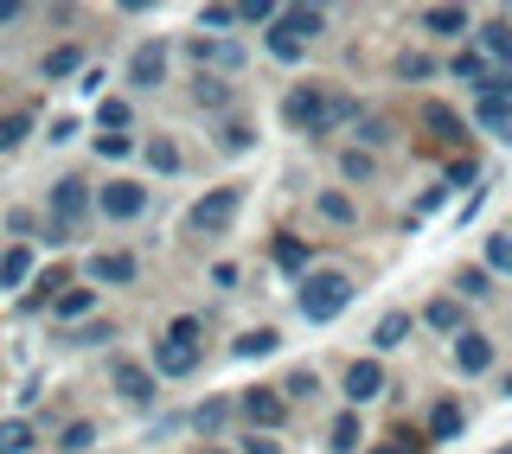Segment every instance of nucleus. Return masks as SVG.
Returning a JSON list of instances; mask_svg holds the SVG:
<instances>
[{
  "label": "nucleus",
  "mask_w": 512,
  "mask_h": 454,
  "mask_svg": "<svg viewBox=\"0 0 512 454\" xmlns=\"http://www.w3.org/2000/svg\"><path fill=\"white\" fill-rule=\"evenodd\" d=\"M282 122L295 128V135L320 141V135H333L340 122H359V103H352V96L320 90V84H295V90L282 96Z\"/></svg>",
  "instance_id": "obj_1"
},
{
  "label": "nucleus",
  "mask_w": 512,
  "mask_h": 454,
  "mask_svg": "<svg viewBox=\"0 0 512 454\" xmlns=\"http://www.w3.org/2000/svg\"><path fill=\"white\" fill-rule=\"evenodd\" d=\"M346 301H352V275H346V269H320V275H308V282H301V295H295L301 320H314V327L340 320Z\"/></svg>",
  "instance_id": "obj_2"
},
{
  "label": "nucleus",
  "mask_w": 512,
  "mask_h": 454,
  "mask_svg": "<svg viewBox=\"0 0 512 454\" xmlns=\"http://www.w3.org/2000/svg\"><path fill=\"white\" fill-rule=\"evenodd\" d=\"M90 186L84 180H77V173H64V180L52 186V243H71L77 237V224H84L90 218Z\"/></svg>",
  "instance_id": "obj_3"
},
{
  "label": "nucleus",
  "mask_w": 512,
  "mask_h": 454,
  "mask_svg": "<svg viewBox=\"0 0 512 454\" xmlns=\"http://www.w3.org/2000/svg\"><path fill=\"white\" fill-rule=\"evenodd\" d=\"M237 212H244V192H237V186H212L199 205H192V231H199V237H224L237 224Z\"/></svg>",
  "instance_id": "obj_4"
},
{
  "label": "nucleus",
  "mask_w": 512,
  "mask_h": 454,
  "mask_svg": "<svg viewBox=\"0 0 512 454\" xmlns=\"http://www.w3.org/2000/svg\"><path fill=\"white\" fill-rule=\"evenodd\" d=\"M109 384H116L122 403H135V410L160 397V391H154V371H148V365H135V359H116V365H109Z\"/></svg>",
  "instance_id": "obj_5"
},
{
  "label": "nucleus",
  "mask_w": 512,
  "mask_h": 454,
  "mask_svg": "<svg viewBox=\"0 0 512 454\" xmlns=\"http://www.w3.org/2000/svg\"><path fill=\"white\" fill-rule=\"evenodd\" d=\"M199 365V339H154V378H186Z\"/></svg>",
  "instance_id": "obj_6"
},
{
  "label": "nucleus",
  "mask_w": 512,
  "mask_h": 454,
  "mask_svg": "<svg viewBox=\"0 0 512 454\" xmlns=\"http://www.w3.org/2000/svg\"><path fill=\"white\" fill-rule=\"evenodd\" d=\"M96 205H103V218H141V212H148V186L109 180L103 192H96Z\"/></svg>",
  "instance_id": "obj_7"
},
{
  "label": "nucleus",
  "mask_w": 512,
  "mask_h": 454,
  "mask_svg": "<svg viewBox=\"0 0 512 454\" xmlns=\"http://www.w3.org/2000/svg\"><path fill=\"white\" fill-rule=\"evenodd\" d=\"M372 397H384V365L378 359H352L346 365V403L359 410V403H372Z\"/></svg>",
  "instance_id": "obj_8"
},
{
  "label": "nucleus",
  "mask_w": 512,
  "mask_h": 454,
  "mask_svg": "<svg viewBox=\"0 0 512 454\" xmlns=\"http://www.w3.org/2000/svg\"><path fill=\"white\" fill-rule=\"evenodd\" d=\"M160 77H167V45H160V39L135 45V58H128V84H135V90H154Z\"/></svg>",
  "instance_id": "obj_9"
},
{
  "label": "nucleus",
  "mask_w": 512,
  "mask_h": 454,
  "mask_svg": "<svg viewBox=\"0 0 512 454\" xmlns=\"http://www.w3.org/2000/svg\"><path fill=\"white\" fill-rule=\"evenodd\" d=\"M244 416H250V429H282V416H288V397L282 391H244Z\"/></svg>",
  "instance_id": "obj_10"
},
{
  "label": "nucleus",
  "mask_w": 512,
  "mask_h": 454,
  "mask_svg": "<svg viewBox=\"0 0 512 454\" xmlns=\"http://www.w3.org/2000/svg\"><path fill=\"white\" fill-rule=\"evenodd\" d=\"M135 275H141V263H135V256H128V250H96L90 256V282H135Z\"/></svg>",
  "instance_id": "obj_11"
},
{
  "label": "nucleus",
  "mask_w": 512,
  "mask_h": 454,
  "mask_svg": "<svg viewBox=\"0 0 512 454\" xmlns=\"http://www.w3.org/2000/svg\"><path fill=\"white\" fill-rule=\"evenodd\" d=\"M487 365H493V339L487 333H461L455 339V371H461V378H480Z\"/></svg>",
  "instance_id": "obj_12"
},
{
  "label": "nucleus",
  "mask_w": 512,
  "mask_h": 454,
  "mask_svg": "<svg viewBox=\"0 0 512 454\" xmlns=\"http://www.w3.org/2000/svg\"><path fill=\"white\" fill-rule=\"evenodd\" d=\"M416 26L436 32V39H461V32H474L468 7H423V13H416Z\"/></svg>",
  "instance_id": "obj_13"
},
{
  "label": "nucleus",
  "mask_w": 512,
  "mask_h": 454,
  "mask_svg": "<svg viewBox=\"0 0 512 454\" xmlns=\"http://www.w3.org/2000/svg\"><path fill=\"white\" fill-rule=\"evenodd\" d=\"M423 128H429L436 141H448V148H455V141H468V122H461L448 103H423Z\"/></svg>",
  "instance_id": "obj_14"
},
{
  "label": "nucleus",
  "mask_w": 512,
  "mask_h": 454,
  "mask_svg": "<svg viewBox=\"0 0 512 454\" xmlns=\"http://www.w3.org/2000/svg\"><path fill=\"white\" fill-rule=\"evenodd\" d=\"M474 122H480V128H493V135H506V141H512V96L487 90V96H480V103H474Z\"/></svg>",
  "instance_id": "obj_15"
},
{
  "label": "nucleus",
  "mask_w": 512,
  "mask_h": 454,
  "mask_svg": "<svg viewBox=\"0 0 512 454\" xmlns=\"http://www.w3.org/2000/svg\"><path fill=\"white\" fill-rule=\"evenodd\" d=\"M448 71H455L461 84H474L480 96H487V90H493V77H500V71H493V64L480 58V52H455V64H448Z\"/></svg>",
  "instance_id": "obj_16"
},
{
  "label": "nucleus",
  "mask_w": 512,
  "mask_h": 454,
  "mask_svg": "<svg viewBox=\"0 0 512 454\" xmlns=\"http://www.w3.org/2000/svg\"><path fill=\"white\" fill-rule=\"evenodd\" d=\"M186 52L199 58V71H205V64H218V71H237V64H244V52H237V45H224V39H192Z\"/></svg>",
  "instance_id": "obj_17"
},
{
  "label": "nucleus",
  "mask_w": 512,
  "mask_h": 454,
  "mask_svg": "<svg viewBox=\"0 0 512 454\" xmlns=\"http://www.w3.org/2000/svg\"><path fill=\"white\" fill-rule=\"evenodd\" d=\"M359 442H365L359 410H340V416H333V429H327V448H333V454H359Z\"/></svg>",
  "instance_id": "obj_18"
},
{
  "label": "nucleus",
  "mask_w": 512,
  "mask_h": 454,
  "mask_svg": "<svg viewBox=\"0 0 512 454\" xmlns=\"http://www.w3.org/2000/svg\"><path fill=\"white\" fill-rule=\"evenodd\" d=\"M474 52L487 64H512V26H480L474 32Z\"/></svg>",
  "instance_id": "obj_19"
},
{
  "label": "nucleus",
  "mask_w": 512,
  "mask_h": 454,
  "mask_svg": "<svg viewBox=\"0 0 512 454\" xmlns=\"http://www.w3.org/2000/svg\"><path fill=\"white\" fill-rule=\"evenodd\" d=\"M26 282H32V250L26 243L0 250V288H26Z\"/></svg>",
  "instance_id": "obj_20"
},
{
  "label": "nucleus",
  "mask_w": 512,
  "mask_h": 454,
  "mask_svg": "<svg viewBox=\"0 0 512 454\" xmlns=\"http://www.w3.org/2000/svg\"><path fill=\"white\" fill-rule=\"evenodd\" d=\"M276 346H282V333H276V327H256V333H237V346H231V352L250 365V359H269Z\"/></svg>",
  "instance_id": "obj_21"
},
{
  "label": "nucleus",
  "mask_w": 512,
  "mask_h": 454,
  "mask_svg": "<svg viewBox=\"0 0 512 454\" xmlns=\"http://www.w3.org/2000/svg\"><path fill=\"white\" fill-rule=\"evenodd\" d=\"M455 435H461V403L442 397L436 410H429V442H455Z\"/></svg>",
  "instance_id": "obj_22"
},
{
  "label": "nucleus",
  "mask_w": 512,
  "mask_h": 454,
  "mask_svg": "<svg viewBox=\"0 0 512 454\" xmlns=\"http://www.w3.org/2000/svg\"><path fill=\"white\" fill-rule=\"evenodd\" d=\"M404 339H410V314H404V307H391V314H384L378 327H372V346H378V352H391V346H404Z\"/></svg>",
  "instance_id": "obj_23"
},
{
  "label": "nucleus",
  "mask_w": 512,
  "mask_h": 454,
  "mask_svg": "<svg viewBox=\"0 0 512 454\" xmlns=\"http://www.w3.org/2000/svg\"><path fill=\"white\" fill-rule=\"evenodd\" d=\"M308 256H314V250H308L301 237H288V231L276 237V269H288V275H301V282H308Z\"/></svg>",
  "instance_id": "obj_24"
},
{
  "label": "nucleus",
  "mask_w": 512,
  "mask_h": 454,
  "mask_svg": "<svg viewBox=\"0 0 512 454\" xmlns=\"http://www.w3.org/2000/svg\"><path fill=\"white\" fill-rule=\"evenodd\" d=\"M231 410H237L231 397H205L199 410H192V423H199V435H218L224 423H231Z\"/></svg>",
  "instance_id": "obj_25"
},
{
  "label": "nucleus",
  "mask_w": 512,
  "mask_h": 454,
  "mask_svg": "<svg viewBox=\"0 0 512 454\" xmlns=\"http://www.w3.org/2000/svg\"><path fill=\"white\" fill-rule=\"evenodd\" d=\"M282 26H288V32H295V39H301V45H308V39H314V32H327V13H320V7H288V13H282Z\"/></svg>",
  "instance_id": "obj_26"
},
{
  "label": "nucleus",
  "mask_w": 512,
  "mask_h": 454,
  "mask_svg": "<svg viewBox=\"0 0 512 454\" xmlns=\"http://www.w3.org/2000/svg\"><path fill=\"white\" fill-rule=\"evenodd\" d=\"M192 103H199V109H231V84H224V77H212V71H199Z\"/></svg>",
  "instance_id": "obj_27"
},
{
  "label": "nucleus",
  "mask_w": 512,
  "mask_h": 454,
  "mask_svg": "<svg viewBox=\"0 0 512 454\" xmlns=\"http://www.w3.org/2000/svg\"><path fill=\"white\" fill-rule=\"evenodd\" d=\"M423 320H429L436 333H461V301H455V295H436V301L423 307Z\"/></svg>",
  "instance_id": "obj_28"
},
{
  "label": "nucleus",
  "mask_w": 512,
  "mask_h": 454,
  "mask_svg": "<svg viewBox=\"0 0 512 454\" xmlns=\"http://www.w3.org/2000/svg\"><path fill=\"white\" fill-rule=\"evenodd\" d=\"M263 45H269V58H282V64H295L301 52H308V45H301V39H295V32H288L282 20H276V26L263 32Z\"/></svg>",
  "instance_id": "obj_29"
},
{
  "label": "nucleus",
  "mask_w": 512,
  "mask_h": 454,
  "mask_svg": "<svg viewBox=\"0 0 512 454\" xmlns=\"http://www.w3.org/2000/svg\"><path fill=\"white\" fill-rule=\"evenodd\" d=\"M39 71L45 77H77V71H84V52H77V45H58V52H45Z\"/></svg>",
  "instance_id": "obj_30"
},
{
  "label": "nucleus",
  "mask_w": 512,
  "mask_h": 454,
  "mask_svg": "<svg viewBox=\"0 0 512 454\" xmlns=\"http://www.w3.org/2000/svg\"><path fill=\"white\" fill-rule=\"evenodd\" d=\"M52 307H58V320H84L90 307H96V288H64Z\"/></svg>",
  "instance_id": "obj_31"
},
{
  "label": "nucleus",
  "mask_w": 512,
  "mask_h": 454,
  "mask_svg": "<svg viewBox=\"0 0 512 454\" xmlns=\"http://www.w3.org/2000/svg\"><path fill=\"white\" fill-rule=\"evenodd\" d=\"M103 128H109V135L128 128V103H122V96H103V103H96V135H103Z\"/></svg>",
  "instance_id": "obj_32"
},
{
  "label": "nucleus",
  "mask_w": 512,
  "mask_h": 454,
  "mask_svg": "<svg viewBox=\"0 0 512 454\" xmlns=\"http://www.w3.org/2000/svg\"><path fill=\"white\" fill-rule=\"evenodd\" d=\"M218 148H224V154H250V148H256V128H250V122H224V128H218Z\"/></svg>",
  "instance_id": "obj_33"
},
{
  "label": "nucleus",
  "mask_w": 512,
  "mask_h": 454,
  "mask_svg": "<svg viewBox=\"0 0 512 454\" xmlns=\"http://www.w3.org/2000/svg\"><path fill=\"white\" fill-rule=\"evenodd\" d=\"M340 173H346L352 186H365V180H372V173H378V160L365 154V148H346V154H340Z\"/></svg>",
  "instance_id": "obj_34"
},
{
  "label": "nucleus",
  "mask_w": 512,
  "mask_h": 454,
  "mask_svg": "<svg viewBox=\"0 0 512 454\" xmlns=\"http://www.w3.org/2000/svg\"><path fill=\"white\" fill-rule=\"evenodd\" d=\"M26 135H32V116H26V109H13V116H0V154H7V148H20Z\"/></svg>",
  "instance_id": "obj_35"
},
{
  "label": "nucleus",
  "mask_w": 512,
  "mask_h": 454,
  "mask_svg": "<svg viewBox=\"0 0 512 454\" xmlns=\"http://www.w3.org/2000/svg\"><path fill=\"white\" fill-rule=\"evenodd\" d=\"M487 282H493V269H487V263H480V269H461V275H455V288H461V301H480V295H493V288H487Z\"/></svg>",
  "instance_id": "obj_36"
},
{
  "label": "nucleus",
  "mask_w": 512,
  "mask_h": 454,
  "mask_svg": "<svg viewBox=\"0 0 512 454\" xmlns=\"http://www.w3.org/2000/svg\"><path fill=\"white\" fill-rule=\"evenodd\" d=\"M397 77H404V84H423V77H436V58H429V52H404V58H397Z\"/></svg>",
  "instance_id": "obj_37"
},
{
  "label": "nucleus",
  "mask_w": 512,
  "mask_h": 454,
  "mask_svg": "<svg viewBox=\"0 0 512 454\" xmlns=\"http://www.w3.org/2000/svg\"><path fill=\"white\" fill-rule=\"evenodd\" d=\"M148 167H154V173H180V148H173L167 135H154V141H148Z\"/></svg>",
  "instance_id": "obj_38"
},
{
  "label": "nucleus",
  "mask_w": 512,
  "mask_h": 454,
  "mask_svg": "<svg viewBox=\"0 0 512 454\" xmlns=\"http://www.w3.org/2000/svg\"><path fill=\"white\" fill-rule=\"evenodd\" d=\"M314 391H320V378H314L308 365H301V371H288V378H282V397H295V403H308Z\"/></svg>",
  "instance_id": "obj_39"
},
{
  "label": "nucleus",
  "mask_w": 512,
  "mask_h": 454,
  "mask_svg": "<svg viewBox=\"0 0 512 454\" xmlns=\"http://www.w3.org/2000/svg\"><path fill=\"white\" fill-rule=\"evenodd\" d=\"M487 269H493V275H512V231L487 237Z\"/></svg>",
  "instance_id": "obj_40"
},
{
  "label": "nucleus",
  "mask_w": 512,
  "mask_h": 454,
  "mask_svg": "<svg viewBox=\"0 0 512 454\" xmlns=\"http://www.w3.org/2000/svg\"><path fill=\"white\" fill-rule=\"evenodd\" d=\"M90 442H96V423H71V429L58 435V448H64V454H90Z\"/></svg>",
  "instance_id": "obj_41"
},
{
  "label": "nucleus",
  "mask_w": 512,
  "mask_h": 454,
  "mask_svg": "<svg viewBox=\"0 0 512 454\" xmlns=\"http://www.w3.org/2000/svg\"><path fill=\"white\" fill-rule=\"evenodd\" d=\"M0 454H32V429L26 423H0Z\"/></svg>",
  "instance_id": "obj_42"
},
{
  "label": "nucleus",
  "mask_w": 512,
  "mask_h": 454,
  "mask_svg": "<svg viewBox=\"0 0 512 454\" xmlns=\"http://www.w3.org/2000/svg\"><path fill=\"white\" fill-rule=\"evenodd\" d=\"M320 218H333V224H352L359 212H352V199H346V192H320Z\"/></svg>",
  "instance_id": "obj_43"
},
{
  "label": "nucleus",
  "mask_w": 512,
  "mask_h": 454,
  "mask_svg": "<svg viewBox=\"0 0 512 454\" xmlns=\"http://www.w3.org/2000/svg\"><path fill=\"white\" fill-rule=\"evenodd\" d=\"M237 20H244V7H205V13H199V26H218V32L237 26Z\"/></svg>",
  "instance_id": "obj_44"
},
{
  "label": "nucleus",
  "mask_w": 512,
  "mask_h": 454,
  "mask_svg": "<svg viewBox=\"0 0 512 454\" xmlns=\"http://www.w3.org/2000/svg\"><path fill=\"white\" fill-rule=\"evenodd\" d=\"M96 154H103V160H122V154H135V141H128V135H96Z\"/></svg>",
  "instance_id": "obj_45"
},
{
  "label": "nucleus",
  "mask_w": 512,
  "mask_h": 454,
  "mask_svg": "<svg viewBox=\"0 0 512 454\" xmlns=\"http://www.w3.org/2000/svg\"><path fill=\"white\" fill-rule=\"evenodd\" d=\"M365 454H423V442H416V435H391V442H378V448H365Z\"/></svg>",
  "instance_id": "obj_46"
},
{
  "label": "nucleus",
  "mask_w": 512,
  "mask_h": 454,
  "mask_svg": "<svg viewBox=\"0 0 512 454\" xmlns=\"http://www.w3.org/2000/svg\"><path fill=\"white\" fill-rule=\"evenodd\" d=\"M359 141H372V148H378V141H391V122H384V116H365V135Z\"/></svg>",
  "instance_id": "obj_47"
},
{
  "label": "nucleus",
  "mask_w": 512,
  "mask_h": 454,
  "mask_svg": "<svg viewBox=\"0 0 512 454\" xmlns=\"http://www.w3.org/2000/svg\"><path fill=\"white\" fill-rule=\"evenodd\" d=\"M96 339H109V320H103V327H77L64 346H96Z\"/></svg>",
  "instance_id": "obj_48"
},
{
  "label": "nucleus",
  "mask_w": 512,
  "mask_h": 454,
  "mask_svg": "<svg viewBox=\"0 0 512 454\" xmlns=\"http://www.w3.org/2000/svg\"><path fill=\"white\" fill-rule=\"evenodd\" d=\"M244 454H282V442H276V435H256V429H250V442H244Z\"/></svg>",
  "instance_id": "obj_49"
},
{
  "label": "nucleus",
  "mask_w": 512,
  "mask_h": 454,
  "mask_svg": "<svg viewBox=\"0 0 512 454\" xmlns=\"http://www.w3.org/2000/svg\"><path fill=\"white\" fill-rule=\"evenodd\" d=\"M7 20H20V7H13V0H0V26H7Z\"/></svg>",
  "instance_id": "obj_50"
},
{
  "label": "nucleus",
  "mask_w": 512,
  "mask_h": 454,
  "mask_svg": "<svg viewBox=\"0 0 512 454\" xmlns=\"http://www.w3.org/2000/svg\"><path fill=\"white\" fill-rule=\"evenodd\" d=\"M192 454H231V448H192Z\"/></svg>",
  "instance_id": "obj_51"
},
{
  "label": "nucleus",
  "mask_w": 512,
  "mask_h": 454,
  "mask_svg": "<svg viewBox=\"0 0 512 454\" xmlns=\"http://www.w3.org/2000/svg\"><path fill=\"white\" fill-rule=\"evenodd\" d=\"M506 397H512V371H506Z\"/></svg>",
  "instance_id": "obj_52"
},
{
  "label": "nucleus",
  "mask_w": 512,
  "mask_h": 454,
  "mask_svg": "<svg viewBox=\"0 0 512 454\" xmlns=\"http://www.w3.org/2000/svg\"><path fill=\"white\" fill-rule=\"evenodd\" d=\"M500 454H512V448H500Z\"/></svg>",
  "instance_id": "obj_53"
}]
</instances>
